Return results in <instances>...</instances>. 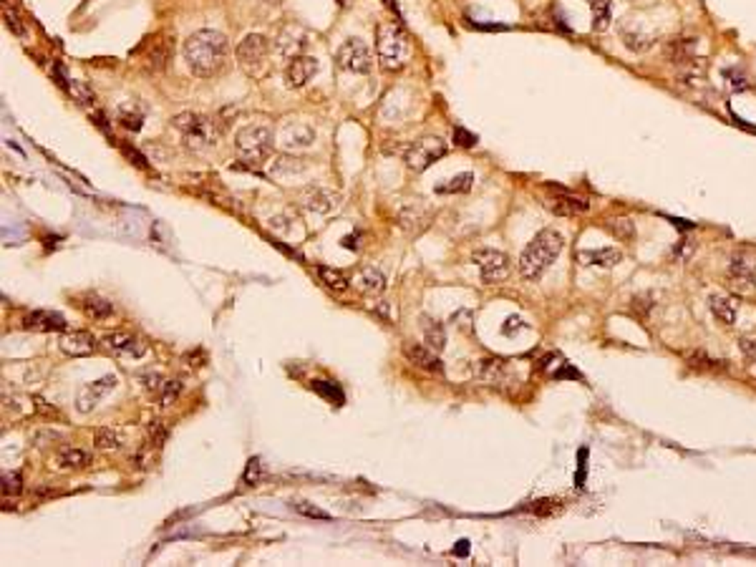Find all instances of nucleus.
Segmentation results:
<instances>
[{
	"instance_id": "obj_1",
	"label": "nucleus",
	"mask_w": 756,
	"mask_h": 567,
	"mask_svg": "<svg viewBox=\"0 0 756 567\" xmlns=\"http://www.w3.org/2000/svg\"><path fill=\"white\" fill-rule=\"evenodd\" d=\"M182 53H184V63L187 69L199 78H212L222 73V69L227 66V58H230V43L219 31H197L192 33L184 46H182Z\"/></svg>"
},
{
	"instance_id": "obj_2",
	"label": "nucleus",
	"mask_w": 756,
	"mask_h": 567,
	"mask_svg": "<svg viewBox=\"0 0 756 567\" xmlns=\"http://www.w3.org/2000/svg\"><path fill=\"white\" fill-rule=\"evenodd\" d=\"M565 248V240L557 230H542L535 234V240L522 250L520 255V272L527 280H537Z\"/></svg>"
},
{
	"instance_id": "obj_3",
	"label": "nucleus",
	"mask_w": 756,
	"mask_h": 567,
	"mask_svg": "<svg viewBox=\"0 0 756 567\" xmlns=\"http://www.w3.org/2000/svg\"><path fill=\"white\" fill-rule=\"evenodd\" d=\"M376 53L383 71L404 69L406 61L411 58V43L404 28L396 21H383L376 28Z\"/></svg>"
},
{
	"instance_id": "obj_4",
	"label": "nucleus",
	"mask_w": 756,
	"mask_h": 567,
	"mask_svg": "<svg viewBox=\"0 0 756 567\" xmlns=\"http://www.w3.org/2000/svg\"><path fill=\"white\" fill-rule=\"evenodd\" d=\"M174 129L182 134V139L192 152H207V149L217 147L219 141V129L215 124V119L197 114V111H184L174 117Z\"/></svg>"
},
{
	"instance_id": "obj_5",
	"label": "nucleus",
	"mask_w": 756,
	"mask_h": 567,
	"mask_svg": "<svg viewBox=\"0 0 756 567\" xmlns=\"http://www.w3.org/2000/svg\"><path fill=\"white\" fill-rule=\"evenodd\" d=\"M273 147H275L273 129H267L263 124L242 126L237 136H234V152H237V156L245 164H252V167L267 162L270 154H273Z\"/></svg>"
},
{
	"instance_id": "obj_6",
	"label": "nucleus",
	"mask_w": 756,
	"mask_h": 567,
	"mask_svg": "<svg viewBox=\"0 0 756 567\" xmlns=\"http://www.w3.org/2000/svg\"><path fill=\"white\" fill-rule=\"evenodd\" d=\"M267 53H270V40L260 33H247L245 38L237 43V63L247 76H260L267 63Z\"/></svg>"
},
{
	"instance_id": "obj_7",
	"label": "nucleus",
	"mask_w": 756,
	"mask_h": 567,
	"mask_svg": "<svg viewBox=\"0 0 756 567\" xmlns=\"http://www.w3.org/2000/svg\"><path fill=\"white\" fill-rule=\"evenodd\" d=\"M335 63H338V69L348 71V73H371L374 53L361 38H348L335 51Z\"/></svg>"
},
{
	"instance_id": "obj_8",
	"label": "nucleus",
	"mask_w": 756,
	"mask_h": 567,
	"mask_svg": "<svg viewBox=\"0 0 756 567\" xmlns=\"http://www.w3.org/2000/svg\"><path fill=\"white\" fill-rule=\"evenodd\" d=\"M444 154H446V141H441L439 136H424V139L413 141L411 147L406 149L404 162L411 171H424L429 169L434 162H439Z\"/></svg>"
},
{
	"instance_id": "obj_9",
	"label": "nucleus",
	"mask_w": 756,
	"mask_h": 567,
	"mask_svg": "<svg viewBox=\"0 0 756 567\" xmlns=\"http://www.w3.org/2000/svg\"><path fill=\"white\" fill-rule=\"evenodd\" d=\"M474 263L479 265V272H482V280L487 285H497V282H504L509 278V257L499 250H476L474 252Z\"/></svg>"
},
{
	"instance_id": "obj_10",
	"label": "nucleus",
	"mask_w": 756,
	"mask_h": 567,
	"mask_svg": "<svg viewBox=\"0 0 756 567\" xmlns=\"http://www.w3.org/2000/svg\"><path fill=\"white\" fill-rule=\"evenodd\" d=\"M297 200L305 210L318 212V215H328V212L338 210V204H341V197L330 189H323V186H305V189H300Z\"/></svg>"
},
{
	"instance_id": "obj_11",
	"label": "nucleus",
	"mask_w": 756,
	"mask_h": 567,
	"mask_svg": "<svg viewBox=\"0 0 756 567\" xmlns=\"http://www.w3.org/2000/svg\"><path fill=\"white\" fill-rule=\"evenodd\" d=\"M278 141L288 152H300V149H308L315 141V129L305 121H288V124H282Z\"/></svg>"
},
{
	"instance_id": "obj_12",
	"label": "nucleus",
	"mask_w": 756,
	"mask_h": 567,
	"mask_svg": "<svg viewBox=\"0 0 756 567\" xmlns=\"http://www.w3.org/2000/svg\"><path fill=\"white\" fill-rule=\"evenodd\" d=\"M308 40H310V36H308V31L305 28H300V25H285L280 31V36L275 38V51L282 56V58H297V56L303 53V48L308 46Z\"/></svg>"
},
{
	"instance_id": "obj_13",
	"label": "nucleus",
	"mask_w": 756,
	"mask_h": 567,
	"mask_svg": "<svg viewBox=\"0 0 756 567\" xmlns=\"http://www.w3.org/2000/svg\"><path fill=\"white\" fill-rule=\"evenodd\" d=\"M117 383H119L117 376H103V378H99V381L84 386L76 396V409L81 413H91L96 409V404L101 401V396H106L109 391L117 389Z\"/></svg>"
},
{
	"instance_id": "obj_14",
	"label": "nucleus",
	"mask_w": 756,
	"mask_h": 567,
	"mask_svg": "<svg viewBox=\"0 0 756 567\" xmlns=\"http://www.w3.org/2000/svg\"><path fill=\"white\" fill-rule=\"evenodd\" d=\"M401 350H404V356H406L409 363L419 365V368H424V371H429V373H441L444 371V365H441V361H439L437 350L429 348V346H422V343H413V341H404Z\"/></svg>"
},
{
	"instance_id": "obj_15",
	"label": "nucleus",
	"mask_w": 756,
	"mask_h": 567,
	"mask_svg": "<svg viewBox=\"0 0 756 567\" xmlns=\"http://www.w3.org/2000/svg\"><path fill=\"white\" fill-rule=\"evenodd\" d=\"M729 278H731L733 288H739L741 293L754 288V280H756V263L746 252H739V255L731 257L729 263Z\"/></svg>"
},
{
	"instance_id": "obj_16",
	"label": "nucleus",
	"mask_w": 756,
	"mask_h": 567,
	"mask_svg": "<svg viewBox=\"0 0 756 567\" xmlns=\"http://www.w3.org/2000/svg\"><path fill=\"white\" fill-rule=\"evenodd\" d=\"M58 346L66 356L81 358L91 356L96 350V338L88 330H63V335L58 338Z\"/></svg>"
},
{
	"instance_id": "obj_17",
	"label": "nucleus",
	"mask_w": 756,
	"mask_h": 567,
	"mask_svg": "<svg viewBox=\"0 0 756 567\" xmlns=\"http://www.w3.org/2000/svg\"><path fill=\"white\" fill-rule=\"evenodd\" d=\"M315 73H318V58H313V56H297V58H293V61L288 63V69H285V84H288L290 88H303Z\"/></svg>"
},
{
	"instance_id": "obj_18",
	"label": "nucleus",
	"mask_w": 756,
	"mask_h": 567,
	"mask_svg": "<svg viewBox=\"0 0 756 567\" xmlns=\"http://www.w3.org/2000/svg\"><path fill=\"white\" fill-rule=\"evenodd\" d=\"M557 195L552 197V200H547V210L554 212V215H562V217H575V215H583V212L590 210V204L585 202V200H580V197L575 195H568L565 189H560V186H552Z\"/></svg>"
},
{
	"instance_id": "obj_19",
	"label": "nucleus",
	"mask_w": 756,
	"mask_h": 567,
	"mask_svg": "<svg viewBox=\"0 0 756 567\" xmlns=\"http://www.w3.org/2000/svg\"><path fill=\"white\" fill-rule=\"evenodd\" d=\"M103 343L109 346L114 353H124V356H134L139 358L147 353V343L136 338V335L126 333V330H114V333L103 335Z\"/></svg>"
},
{
	"instance_id": "obj_20",
	"label": "nucleus",
	"mask_w": 756,
	"mask_h": 567,
	"mask_svg": "<svg viewBox=\"0 0 756 567\" xmlns=\"http://www.w3.org/2000/svg\"><path fill=\"white\" fill-rule=\"evenodd\" d=\"M351 282H353V288L358 290V293H363V295H368V298L381 295L383 290H386V278H383V272L376 270V267H371V265L358 267V272L353 275Z\"/></svg>"
},
{
	"instance_id": "obj_21",
	"label": "nucleus",
	"mask_w": 756,
	"mask_h": 567,
	"mask_svg": "<svg viewBox=\"0 0 756 567\" xmlns=\"http://www.w3.org/2000/svg\"><path fill=\"white\" fill-rule=\"evenodd\" d=\"M23 326L28 330H38V333H56V330H66V318L61 313L33 311L23 318Z\"/></svg>"
},
{
	"instance_id": "obj_22",
	"label": "nucleus",
	"mask_w": 756,
	"mask_h": 567,
	"mask_svg": "<svg viewBox=\"0 0 756 567\" xmlns=\"http://www.w3.org/2000/svg\"><path fill=\"white\" fill-rule=\"evenodd\" d=\"M696 46H698V38H694V36L673 38V40H668V46H666V58H668L673 66L686 63V61H691V58H696Z\"/></svg>"
},
{
	"instance_id": "obj_23",
	"label": "nucleus",
	"mask_w": 756,
	"mask_h": 567,
	"mask_svg": "<svg viewBox=\"0 0 756 567\" xmlns=\"http://www.w3.org/2000/svg\"><path fill=\"white\" fill-rule=\"evenodd\" d=\"M577 260L583 265H598V267H613L623 260V252L615 248H600V250H580Z\"/></svg>"
},
{
	"instance_id": "obj_24",
	"label": "nucleus",
	"mask_w": 756,
	"mask_h": 567,
	"mask_svg": "<svg viewBox=\"0 0 756 567\" xmlns=\"http://www.w3.org/2000/svg\"><path fill=\"white\" fill-rule=\"evenodd\" d=\"M398 225L404 227L406 232L419 234L422 230L429 227V212L424 210V207H419V204H409V207H404L401 215H398Z\"/></svg>"
},
{
	"instance_id": "obj_25",
	"label": "nucleus",
	"mask_w": 756,
	"mask_h": 567,
	"mask_svg": "<svg viewBox=\"0 0 756 567\" xmlns=\"http://www.w3.org/2000/svg\"><path fill=\"white\" fill-rule=\"evenodd\" d=\"M476 378H482V381L489 383V386H499V383L507 378V363H504L502 358L479 361V365H476Z\"/></svg>"
},
{
	"instance_id": "obj_26",
	"label": "nucleus",
	"mask_w": 756,
	"mask_h": 567,
	"mask_svg": "<svg viewBox=\"0 0 756 567\" xmlns=\"http://www.w3.org/2000/svg\"><path fill=\"white\" fill-rule=\"evenodd\" d=\"M56 464H58V469H84V466L91 464V454L84 449H76V446H63L56 457Z\"/></svg>"
},
{
	"instance_id": "obj_27",
	"label": "nucleus",
	"mask_w": 756,
	"mask_h": 567,
	"mask_svg": "<svg viewBox=\"0 0 756 567\" xmlns=\"http://www.w3.org/2000/svg\"><path fill=\"white\" fill-rule=\"evenodd\" d=\"M709 308H711V313L716 315L718 323H724V326H731L733 320H736V313H739L736 303L726 295H711L709 298Z\"/></svg>"
},
{
	"instance_id": "obj_28",
	"label": "nucleus",
	"mask_w": 756,
	"mask_h": 567,
	"mask_svg": "<svg viewBox=\"0 0 756 567\" xmlns=\"http://www.w3.org/2000/svg\"><path fill=\"white\" fill-rule=\"evenodd\" d=\"M422 328H424V338H426V346L429 348H434L439 353V350H444L446 346V330L444 326L439 323V320L434 318H422Z\"/></svg>"
},
{
	"instance_id": "obj_29",
	"label": "nucleus",
	"mask_w": 756,
	"mask_h": 567,
	"mask_svg": "<svg viewBox=\"0 0 756 567\" xmlns=\"http://www.w3.org/2000/svg\"><path fill=\"white\" fill-rule=\"evenodd\" d=\"M84 311H86V315H91L94 320H106L114 315V305H111L106 298L91 293V295L84 298Z\"/></svg>"
},
{
	"instance_id": "obj_30",
	"label": "nucleus",
	"mask_w": 756,
	"mask_h": 567,
	"mask_svg": "<svg viewBox=\"0 0 756 567\" xmlns=\"http://www.w3.org/2000/svg\"><path fill=\"white\" fill-rule=\"evenodd\" d=\"M620 38H623V46L628 48V51H633V53H643V51H648V48H653L655 38L650 36V33H643V31H620Z\"/></svg>"
},
{
	"instance_id": "obj_31",
	"label": "nucleus",
	"mask_w": 756,
	"mask_h": 567,
	"mask_svg": "<svg viewBox=\"0 0 756 567\" xmlns=\"http://www.w3.org/2000/svg\"><path fill=\"white\" fill-rule=\"evenodd\" d=\"M474 186V174L472 171H464V174H456V177L446 179L444 184L437 186V195H459V192H469Z\"/></svg>"
},
{
	"instance_id": "obj_32",
	"label": "nucleus",
	"mask_w": 756,
	"mask_h": 567,
	"mask_svg": "<svg viewBox=\"0 0 756 567\" xmlns=\"http://www.w3.org/2000/svg\"><path fill=\"white\" fill-rule=\"evenodd\" d=\"M117 119L121 121V126L132 129V132H139V129H141V121H144V111H141L134 101L121 104V106H119V111H117Z\"/></svg>"
},
{
	"instance_id": "obj_33",
	"label": "nucleus",
	"mask_w": 756,
	"mask_h": 567,
	"mask_svg": "<svg viewBox=\"0 0 756 567\" xmlns=\"http://www.w3.org/2000/svg\"><path fill=\"white\" fill-rule=\"evenodd\" d=\"M593 10V31H608L610 21H613V8H610V0H593L590 3Z\"/></svg>"
},
{
	"instance_id": "obj_34",
	"label": "nucleus",
	"mask_w": 756,
	"mask_h": 567,
	"mask_svg": "<svg viewBox=\"0 0 756 567\" xmlns=\"http://www.w3.org/2000/svg\"><path fill=\"white\" fill-rule=\"evenodd\" d=\"M318 278L326 282V288H330L333 293H343V290H348V280L343 278V272L341 270H333V267H318Z\"/></svg>"
},
{
	"instance_id": "obj_35",
	"label": "nucleus",
	"mask_w": 756,
	"mask_h": 567,
	"mask_svg": "<svg viewBox=\"0 0 756 567\" xmlns=\"http://www.w3.org/2000/svg\"><path fill=\"white\" fill-rule=\"evenodd\" d=\"M66 88H69V93L76 99L81 106H91V104L96 101V96L94 91H91V86L84 84V81H76V78H69L66 81Z\"/></svg>"
},
{
	"instance_id": "obj_36",
	"label": "nucleus",
	"mask_w": 756,
	"mask_h": 567,
	"mask_svg": "<svg viewBox=\"0 0 756 567\" xmlns=\"http://www.w3.org/2000/svg\"><path fill=\"white\" fill-rule=\"evenodd\" d=\"M94 444L99 446V449H106V451H114L121 446V436H119L117 429H109V426H101V429H96V434H94Z\"/></svg>"
},
{
	"instance_id": "obj_37",
	"label": "nucleus",
	"mask_w": 756,
	"mask_h": 567,
	"mask_svg": "<svg viewBox=\"0 0 756 567\" xmlns=\"http://www.w3.org/2000/svg\"><path fill=\"white\" fill-rule=\"evenodd\" d=\"M3 21H5V25H8V31L13 33V36L23 38V36H25V25H23V21H21V16H18V10L10 5L8 0L3 3Z\"/></svg>"
},
{
	"instance_id": "obj_38",
	"label": "nucleus",
	"mask_w": 756,
	"mask_h": 567,
	"mask_svg": "<svg viewBox=\"0 0 756 567\" xmlns=\"http://www.w3.org/2000/svg\"><path fill=\"white\" fill-rule=\"evenodd\" d=\"M303 169H305L303 159H295V156H280L278 162H273V174L275 177H282L285 171L297 174V171H303Z\"/></svg>"
},
{
	"instance_id": "obj_39",
	"label": "nucleus",
	"mask_w": 756,
	"mask_h": 567,
	"mask_svg": "<svg viewBox=\"0 0 756 567\" xmlns=\"http://www.w3.org/2000/svg\"><path fill=\"white\" fill-rule=\"evenodd\" d=\"M136 378H139V383L144 386V391H149V394H159V391L164 389V383H167L159 371H141Z\"/></svg>"
},
{
	"instance_id": "obj_40",
	"label": "nucleus",
	"mask_w": 756,
	"mask_h": 567,
	"mask_svg": "<svg viewBox=\"0 0 756 567\" xmlns=\"http://www.w3.org/2000/svg\"><path fill=\"white\" fill-rule=\"evenodd\" d=\"M608 230L615 234V237H620V240H625V242L635 237V227H633L631 219H625V217L610 219V222H608Z\"/></svg>"
},
{
	"instance_id": "obj_41",
	"label": "nucleus",
	"mask_w": 756,
	"mask_h": 567,
	"mask_svg": "<svg viewBox=\"0 0 756 567\" xmlns=\"http://www.w3.org/2000/svg\"><path fill=\"white\" fill-rule=\"evenodd\" d=\"M21 490H23V476H21V472H5L3 474V494L5 497H16V494H21Z\"/></svg>"
},
{
	"instance_id": "obj_42",
	"label": "nucleus",
	"mask_w": 756,
	"mask_h": 567,
	"mask_svg": "<svg viewBox=\"0 0 756 567\" xmlns=\"http://www.w3.org/2000/svg\"><path fill=\"white\" fill-rule=\"evenodd\" d=\"M263 476H265L263 461H260L258 457H252L247 461V469H245V476H242V479H245V484H249V487H252V484H260V479H263Z\"/></svg>"
},
{
	"instance_id": "obj_43",
	"label": "nucleus",
	"mask_w": 756,
	"mask_h": 567,
	"mask_svg": "<svg viewBox=\"0 0 756 567\" xmlns=\"http://www.w3.org/2000/svg\"><path fill=\"white\" fill-rule=\"evenodd\" d=\"M313 391H318L320 396H326L328 401L343 404V394H341V389H338V386H333V383H328V381H313Z\"/></svg>"
},
{
	"instance_id": "obj_44",
	"label": "nucleus",
	"mask_w": 756,
	"mask_h": 567,
	"mask_svg": "<svg viewBox=\"0 0 756 567\" xmlns=\"http://www.w3.org/2000/svg\"><path fill=\"white\" fill-rule=\"evenodd\" d=\"M182 381H167L162 389V406H172L177 404V398L182 396Z\"/></svg>"
},
{
	"instance_id": "obj_45",
	"label": "nucleus",
	"mask_w": 756,
	"mask_h": 567,
	"mask_svg": "<svg viewBox=\"0 0 756 567\" xmlns=\"http://www.w3.org/2000/svg\"><path fill=\"white\" fill-rule=\"evenodd\" d=\"M293 509L300 514H305V517H313V520H330V514L323 512V509H318V507H313L308 505V502H295L293 505Z\"/></svg>"
},
{
	"instance_id": "obj_46",
	"label": "nucleus",
	"mask_w": 756,
	"mask_h": 567,
	"mask_svg": "<svg viewBox=\"0 0 756 567\" xmlns=\"http://www.w3.org/2000/svg\"><path fill=\"white\" fill-rule=\"evenodd\" d=\"M454 144L461 149H472L476 144V134L467 132V129H461V126H456L454 129Z\"/></svg>"
},
{
	"instance_id": "obj_47",
	"label": "nucleus",
	"mask_w": 756,
	"mask_h": 567,
	"mask_svg": "<svg viewBox=\"0 0 756 567\" xmlns=\"http://www.w3.org/2000/svg\"><path fill=\"white\" fill-rule=\"evenodd\" d=\"M147 434H149V439H151L154 446H162V444L167 442V429H164L162 421H151V424L147 426Z\"/></svg>"
},
{
	"instance_id": "obj_48",
	"label": "nucleus",
	"mask_w": 756,
	"mask_h": 567,
	"mask_svg": "<svg viewBox=\"0 0 756 567\" xmlns=\"http://www.w3.org/2000/svg\"><path fill=\"white\" fill-rule=\"evenodd\" d=\"M577 461H580V464H577L575 487H583V484H585V474H587V449H585V446L577 451Z\"/></svg>"
},
{
	"instance_id": "obj_49",
	"label": "nucleus",
	"mask_w": 756,
	"mask_h": 567,
	"mask_svg": "<svg viewBox=\"0 0 756 567\" xmlns=\"http://www.w3.org/2000/svg\"><path fill=\"white\" fill-rule=\"evenodd\" d=\"M726 78H729V84H731L733 91H744L746 88V78L741 76V73H736V71H726Z\"/></svg>"
},
{
	"instance_id": "obj_50",
	"label": "nucleus",
	"mask_w": 756,
	"mask_h": 567,
	"mask_svg": "<svg viewBox=\"0 0 756 567\" xmlns=\"http://www.w3.org/2000/svg\"><path fill=\"white\" fill-rule=\"evenodd\" d=\"M124 152H126V156H129V159H134V164H136V167H147V159H144V156H141L136 149H129V147H126Z\"/></svg>"
},
{
	"instance_id": "obj_51",
	"label": "nucleus",
	"mask_w": 756,
	"mask_h": 567,
	"mask_svg": "<svg viewBox=\"0 0 756 567\" xmlns=\"http://www.w3.org/2000/svg\"><path fill=\"white\" fill-rule=\"evenodd\" d=\"M522 320H520V318H509L507 320V326H504V333H507V335H512V333H517V330H522Z\"/></svg>"
},
{
	"instance_id": "obj_52",
	"label": "nucleus",
	"mask_w": 756,
	"mask_h": 567,
	"mask_svg": "<svg viewBox=\"0 0 756 567\" xmlns=\"http://www.w3.org/2000/svg\"><path fill=\"white\" fill-rule=\"evenodd\" d=\"M358 237H361L358 232H356V234H348V237H343V248H348V250H358Z\"/></svg>"
},
{
	"instance_id": "obj_53",
	"label": "nucleus",
	"mask_w": 756,
	"mask_h": 567,
	"mask_svg": "<svg viewBox=\"0 0 756 567\" xmlns=\"http://www.w3.org/2000/svg\"><path fill=\"white\" fill-rule=\"evenodd\" d=\"M670 225L681 227V230H691V227H694L691 222H686V219H676V217H670Z\"/></svg>"
},
{
	"instance_id": "obj_54",
	"label": "nucleus",
	"mask_w": 756,
	"mask_h": 567,
	"mask_svg": "<svg viewBox=\"0 0 756 567\" xmlns=\"http://www.w3.org/2000/svg\"><path fill=\"white\" fill-rule=\"evenodd\" d=\"M454 552H456L459 557H464V555H467V552H469V542H467V540H461V542L456 544V550H454Z\"/></svg>"
},
{
	"instance_id": "obj_55",
	"label": "nucleus",
	"mask_w": 756,
	"mask_h": 567,
	"mask_svg": "<svg viewBox=\"0 0 756 567\" xmlns=\"http://www.w3.org/2000/svg\"><path fill=\"white\" fill-rule=\"evenodd\" d=\"M376 313H381V315H383V318H386V320H391V313H389V305H386V303H378V305H376Z\"/></svg>"
},
{
	"instance_id": "obj_56",
	"label": "nucleus",
	"mask_w": 756,
	"mask_h": 567,
	"mask_svg": "<svg viewBox=\"0 0 756 567\" xmlns=\"http://www.w3.org/2000/svg\"><path fill=\"white\" fill-rule=\"evenodd\" d=\"M345 3H348V0H338V5H345Z\"/></svg>"
}]
</instances>
